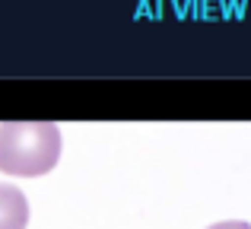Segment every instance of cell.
Wrapping results in <instances>:
<instances>
[{"label": "cell", "mask_w": 251, "mask_h": 229, "mask_svg": "<svg viewBox=\"0 0 251 229\" xmlns=\"http://www.w3.org/2000/svg\"><path fill=\"white\" fill-rule=\"evenodd\" d=\"M61 159V127L51 121H6L0 124V172L35 178Z\"/></svg>", "instance_id": "1"}, {"label": "cell", "mask_w": 251, "mask_h": 229, "mask_svg": "<svg viewBox=\"0 0 251 229\" xmlns=\"http://www.w3.org/2000/svg\"><path fill=\"white\" fill-rule=\"evenodd\" d=\"M29 226V201L16 185L0 181V229H25Z\"/></svg>", "instance_id": "2"}, {"label": "cell", "mask_w": 251, "mask_h": 229, "mask_svg": "<svg viewBox=\"0 0 251 229\" xmlns=\"http://www.w3.org/2000/svg\"><path fill=\"white\" fill-rule=\"evenodd\" d=\"M207 229H251V223H245V220H223V223H213Z\"/></svg>", "instance_id": "3"}]
</instances>
